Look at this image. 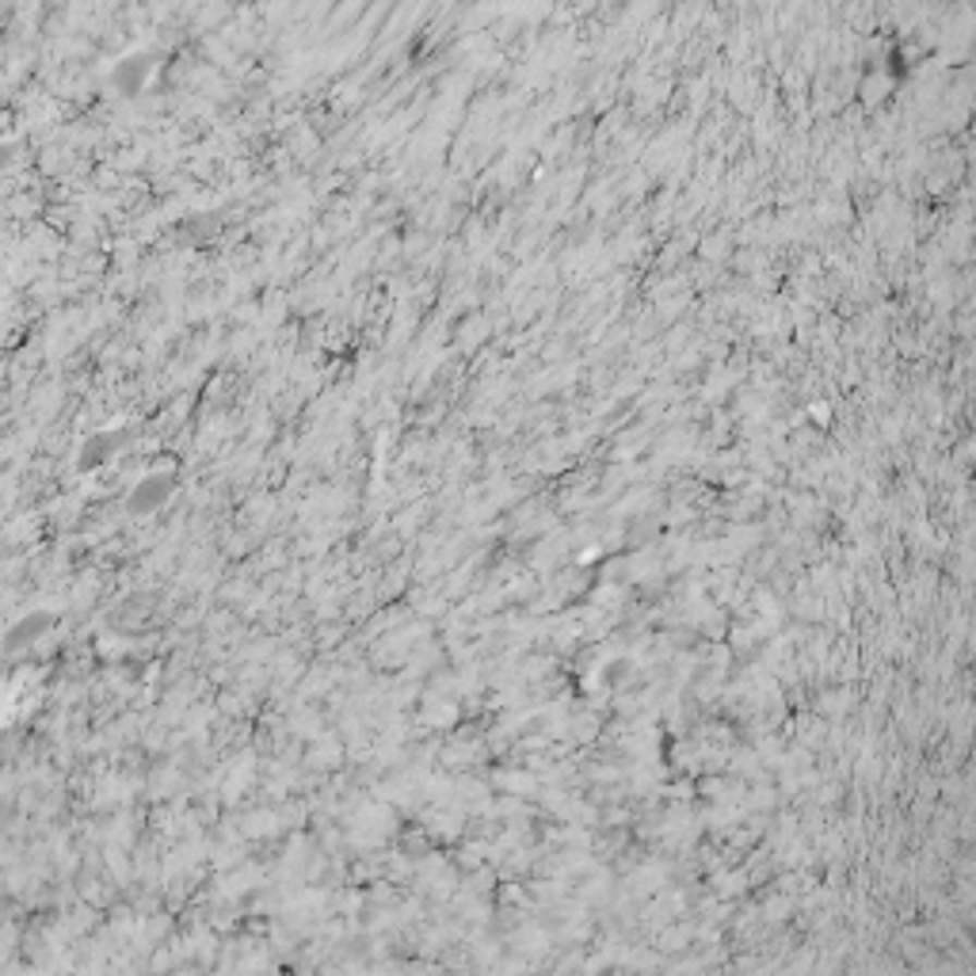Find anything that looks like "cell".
<instances>
[{
	"mask_svg": "<svg viewBox=\"0 0 976 976\" xmlns=\"http://www.w3.org/2000/svg\"><path fill=\"white\" fill-rule=\"evenodd\" d=\"M114 450H119V435H91L88 442L81 447V469H99V465H107L114 457Z\"/></svg>",
	"mask_w": 976,
	"mask_h": 976,
	"instance_id": "cell-3",
	"label": "cell"
},
{
	"mask_svg": "<svg viewBox=\"0 0 976 976\" xmlns=\"http://www.w3.org/2000/svg\"><path fill=\"white\" fill-rule=\"evenodd\" d=\"M172 492H175L172 473H149V477H142L134 488H130L126 508L134 511V515H152V511H160L168 500H172Z\"/></svg>",
	"mask_w": 976,
	"mask_h": 976,
	"instance_id": "cell-1",
	"label": "cell"
},
{
	"mask_svg": "<svg viewBox=\"0 0 976 976\" xmlns=\"http://www.w3.org/2000/svg\"><path fill=\"white\" fill-rule=\"evenodd\" d=\"M53 622H58V618H53L50 610H30V614L15 618V622L4 630V652H23V648H30L35 640H42L46 633L53 630Z\"/></svg>",
	"mask_w": 976,
	"mask_h": 976,
	"instance_id": "cell-2",
	"label": "cell"
}]
</instances>
